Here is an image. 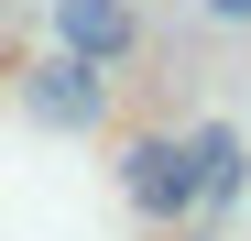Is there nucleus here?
Instances as JSON below:
<instances>
[{"instance_id":"nucleus-1","label":"nucleus","mask_w":251,"mask_h":241,"mask_svg":"<svg viewBox=\"0 0 251 241\" xmlns=\"http://www.w3.org/2000/svg\"><path fill=\"white\" fill-rule=\"evenodd\" d=\"M22 110L44 120V132H99V120H109V66L76 55V44H55L44 66L22 77Z\"/></svg>"},{"instance_id":"nucleus-2","label":"nucleus","mask_w":251,"mask_h":241,"mask_svg":"<svg viewBox=\"0 0 251 241\" xmlns=\"http://www.w3.org/2000/svg\"><path fill=\"white\" fill-rule=\"evenodd\" d=\"M120 197H131L142 219H197V153L164 143V132H142L120 153Z\"/></svg>"},{"instance_id":"nucleus-3","label":"nucleus","mask_w":251,"mask_h":241,"mask_svg":"<svg viewBox=\"0 0 251 241\" xmlns=\"http://www.w3.org/2000/svg\"><path fill=\"white\" fill-rule=\"evenodd\" d=\"M55 44L120 66V55H142V11H131V0H55Z\"/></svg>"},{"instance_id":"nucleus-4","label":"nucleus","mask_w":251,"mask_h":241,"mask_svg":"<svg viewBox=\"0 0 251 241\" xmlns=\"http://www.w3.org/2000/svg\"><path fill=\"white\" fill-rule=\"evenodd\" d=\"M186 153H197V219H229L240 186H251V143L229 120H207V132H186Z\"/></svg>"},{"instance_id":"nucleus-5","label":"nucleus","mask_w":251,"mask_h":241,"mask_svg":"<svg viewBox=\"0 0 251 241\" xmlns=\"http://www.w3.org/2000/svg\"><path fill=\"white\" fill-rule=\"evenodd\" d=\"M207 22H229V33H240V22H251V0H207Z\"/></svg>"},{"instance_id":"nucleus-6","label":"nucleus","mask_w":251,"mask_h":241,"mask_svg":"<svg viewBox=\"0 0 251 241\" xmlns=\"http://www.w3.org/2000/svg\"><path fill=\"white\" fill-rule=\"evenodd\" d=\"M186 241H219V230H186Z\"/></svg>"}]
</instances>
